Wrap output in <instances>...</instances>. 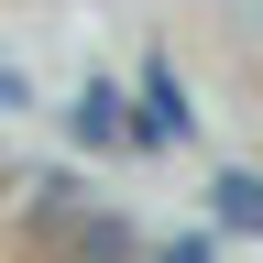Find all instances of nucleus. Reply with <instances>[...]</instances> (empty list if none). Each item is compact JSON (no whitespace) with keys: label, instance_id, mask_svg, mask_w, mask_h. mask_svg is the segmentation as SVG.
Masks as SVG:
<instances>
[{"label":"nucleus","instance_id":"7ed1b4c3","mask_svg":"<svg viewBox=\"0 0 263 263\" xmlns=\"http://www.w3.org/2000/svg\"><path fill=\"white\" fill-rule=\"evenodd\" d=\"M209 219L241 230V241L263 230V176H252V164H219V176H209Z\"/></svg>","mask_w":263,"mask_h":263},{"label":"nucleus","instance_id":"f257e3e1","mask_svg":"<svg viewBox=\"0 0 263 263\" xmlns=\"http://www.w3.org/2000/svg\"><path fill=\"white\" fill-rule=\"evenodd\" d=\"M197 132V110H186V88H176V66H143V121H132V143H186Z\"/></svg>","mask_w":263,"mask_h":263},{"label":"nucleus","instance_id":"20e7f679","mask_svg":"<svg viewBox=\"0 0 263 263\" xmlns=\"http://www.w3.org/2000/svg\"><path fill=\"white\" fill-rule=\"evenodd\" d=\"M154 263H219V252H209V241H164Z\"/></svg>","mask_w":263,"mask_h":263},{"label":"nucleus","instance_id":"f03ea898","mask_svg":"<svg viewBox=\"0 0 263 263\" xmlns=\"http://www.w3.org/2000/svg\"><path fill=\"white\" fill-rule=\"evenodd\" d=\"M66 132H77L88 154H121V143H132V99H121L110 77H88V88H77V110H66Z\"/></svg>","mask_w":263,"mask_h":263}]
</instances>
